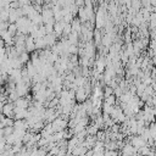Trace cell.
<instances>
[{"instance_id":"6da1fadb","label":"cell","mask_w":156,"mask_h":156,"mask_svg":"<svg viewBox=\"0 0 156 156\" xmlns=\"http://www.w3.org/2000/svg\"><path fill=\"white\" fill-rule=\"evenodd\" d=\"M87 96H88V90L85 88H83V87H79L77 89V91H76V99H77V101L78 102H84L85 99H87Z\"/></svg>"},{"instance_id":"7a4b0ae2","label":"cell","mask_w":156,"mask_h":156,"mask_svg":"<svg viewBox=\"0 0 156 156\" xmlns=\"http://www.w3.org/2000/svg\"><path fill=\"white\" fill-rule=\"evenodd\" d=\"M72 30H74V32H77V33H79L80 32V29H82V26H80V22H79V18H74L73 21H72Z\"/></svg>"},{"instance_id":"3957f363","label":"cell","mask_w":156,"mask_h":156,"mask_svg":"<svg viewBox=\"0 0 156 156\" xmlns=\"http://www.w3.org/2000/svg\"><path fill=\"white\" fill-rule=\"evenodd\" d=\"M116 104V98L115 95H107L106 99H105V105H115Z\"/></svg>"}]
</instances>
